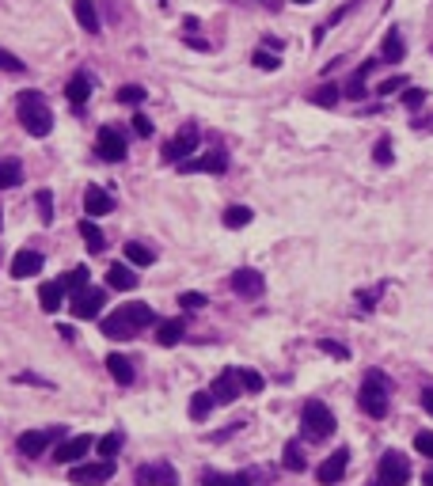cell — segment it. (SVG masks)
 <instances>
[{"label": "cell", "instance_id": "cell-1", "mask_svg": "<svg viewBox=\"0 0 433 486\" xmlns=\"http://www.w3.org/2000/svg\"><path fill=\"white\" fill-rule=\"evenodd\" d=\"M15 115H19L23 129H27L31 137H46L53 129V110H50V103L42 99V92H19Z\"/></svg>", "mask_w": 433, "mask_h": 486}, {"label": "cell", "instance_id": "cell-2", "mask_svg": "<svg viewBox=\"0 0 433 486\" xmlns=\"http://www.w3.org/2000/svg\"><path fill=\"white\" fill-rule=\"evenodd\" d=\"M300 433L308 437V441H327V437L334 433V414H331V407H327L323 399H308V403H304Z\"/></svg>", "mask_w": 433, "mask_h": 486}, {"label": "cell", "instance_id": "cell-3", "mask_svg": "<svg viewBox=\"0 0 433 486\" xmlns=\"http://www.w3.org/2000/svg\"><path fill=\"white\" fill-rule=\"evenodd\" d=\"M357 403H361V410H365L368 418H384L388 414V380H384L380 372H368L365 384H361Z\"/></svg>", "mask_w": 433, "mask_h": 486}, {"label": "cell", "instance_id": "cell-4", "mask_svg": "<svg viewBox=\"0 0 433 486\" xmlns=\"http://www.w3.org/2000/svg\"><path fill=\"white\" fill-rule=\"evenodd\" d=\"M411 479V464H407L403 452H384L380 467H376V483L380 486H407Z\"/></svg>", "mask_w": 433, "mask_h": 486}, {"label": "cell", "instance_id": "cell-5", "mask_svg": "<svg viewBox=\"0 0 433 486\" xmlns=\"http://www.w3.org/2000/svg\"><path fill=\"white\" fill-rule=\"evenodd\" d=\"M194 149H198V126H194V122H187V126H182L179 133L164 144V160H167V164H187Z\"/></svg>", "mask_w": 433, "mask_h": 486}, {"label": "cell", "instance_id": "cell-6", "mask_svg": "<svg viewBox=\"0 0 433 486\" xmlns=\"http://www.w3.org/2000/svg\"><path fill=\"white\" fill-rule=\"evenodd\" d=\"M72 486H103L114 479V460H99V464H72Z\"/></svg>", "mask_w": 433, "mask_h": 486}, {"label": "cell", "instance_id": "cell-7", "mask_svg": "<svg viewBox=\"0 0 433 486\" xmlns=\"http://www.w3.org/2000/svg\"><path fill=\"white\" fill-rule=\"evenodd\" d=\"M133 483L137 486H179V471H175L167 460H156V464H144L133 471Z\"/></svg>", "mask_w": 433, "mask_h": 486}, {"label": "cell", "instance_id": "cell-8", "mask_svg": "<svg viewBox=\"0 0 433 486\" xmlns=\"http://www.w3.org/2000/svg\"><path fill=\"white\" fill-rule=\"evenodd\" d=\"M210 395H213L216 407H228V403H236L239 395H244V384H239V369H224L221 376L213 380Z\"/></svg>", "mask_w": 433, "mask_h": 486}, {"label": "cell", "instance_id": "cell-9", "mask_svg": "<svg viewBox=\"0 0 433 486\" xmlns=\"http://www.w3.org/2000/svg\"><path fill=\"white\" fill-rule=\"evenodd\" d=\"M53 437H61V429H23L19 437H15V449L23 452V456H42L46 449H50Z\"/></svg>", "mask_w": 433, "mask_h": 486}, {"label": "cell", "instance_id": "cell-10", "mask_svg": "<svg viewBox=\"0 0 433 486\" xmlns=\"http://www.w3.org/2000/svg\"><path fill=\"white\" fill-rule=\"evenodd\" d=\"M95 152H99V160H107V164H118V160H126V137L118 133V129H99V137H95Z\"/></svg>", "mask_w": 433, "mask_h": 486}, {"label": "cell", "instance_id": "cell-11", "mask_svg": "<svg viewBox=\"0 0 433 486\" xmlns=\"http://www.w3.org/2000/svg\"><path fill=\"white\" fill-rule=\"evenodd\" d=\"M103 304H107V293L103 289H84V293H76L72 296V315L76 319H95V315L103 312Z\"/></svg>", "mask_w": 433, "mask_h": 486}, {"label": "cell", "instance_id": "cell-12", "mask_svg": "<svg viewBox=\"0 0 433 486\" xmlns=\"http://www.w3.org/2000/svg\"><path fill=\"white\" fill-rule=\"evenodd\" d=\"M346 467H350V452H346V449H339L334 456H327L323 464L316 467V479L323 483V486H334V483L342 479V475H346Z\"/></svg>", "mask_w": 433, "mask_h": 486}, {"label": "cell", "instance_id": "cell-13", "mask_svg": "<svg viewBox=\"0 0 433 486\" xmlns=\"http://www.w3.org/2000/svg\"><path fill=\"white\" fill-rule=\"evenodd\" d=\"M224 167H228V152L213 149V152H205V156H190L187 164H179V171H210V175H221Z\"/></svg>", "mask_w": 433, "mask_h": 486}, {"label": "cell", "instance_id": "cell-14", "mask_svg": "<svg viewBox=\"0 0 433 486\" xmlns=\"http://www.w3.org/2000/svg\"><path fill=\"white\" fill-rule=\"evenodd\" d=\"M232 289H236L239 296H262V289H266V281H262V274L259 270H251V266H244V270H236L232 274Z\"/></svg>", "mask_w": 433, "mask_h": 486}, {"label": "cell", "instance_id": "cell-15", "mask_svg": "<svg viewBox=\"0 0 433 486\" xmlns=\"http://www.w3.org/2000/svg\"><path fill=\"white\" fill-rule=\"evenodd\" d=\"M92 437H65V441L58 444V449H53V460H58V464H80V456H84L87 449H92Z\"/></svg>", "mask_w": 433, "mask_h": 486}, {"label": "cell", "instance_id": "cell-16", "mask_svg": "<svg viewBox=\"0 0 433 486\" xmlns=\"http://www.w3.org/2000/svg\"><path fill=\"white\" fill-rule=\"evenodd\" d=\"M137 330L141 327L130 319V312H126V308H118L114 315H107V319H103V335H107V338H133Z\"/></svg>", "mask_w": 433, "mask_h": 486}, {"label": "cell", "instance_id": "cell-17", "mask_svg": "<svg viewBox=\"0 0 433 486\" xmlns=\"http://www.w3.org/2000/svg\"><path fill=\"white\" fill-rule=\"evenodd\" d=\"M110 209H114V198H110V194H103L99 186H87V194H84V213L92 217H107Z\"/></svg>", "mask_w": 433, "mask_h": 486}, {"label": "cell", "instance_id": "cell-18", "mask_svg": "<svg viewBox=\"0 0 433 486\" xmlns=\"http://www.w3.org/2000/svg\"><path fill=\"white\" fill-rule=\"evenodd\" d=\"M31 274H42V255L27 247L12 258V278H31Z\"/></svg>", "mask_w": 433, "mask_h": 486}, {"label": "cell", "instance_id": "cell-19", "mask_svg": "<svg viewBox=\"0 0 433 486\" xmlns=\"http://www.w3.org/2000/svg\"><path fill=\"white\" fill-rule=\"evenodd\" d=\"M72 15H76V23L87 35H99V12H95L92 0H72Z\"/></svg>", "mask_w": 433, "mask_h": 486}, {"label": "cell", "instance_id": "cell-20", "mask_svg": "<svg viewBox=\"0 0 433 486\" xmlns=\"http://www.w3.org/2000/svg\"><path fill=\"white\" fill-rule=\"evenodd\" d=\"M38 304H42V312H58V308L65 304V285H61V281H46V285L38 289Z\"/></svg>", "mask_w": 433, "mask_h": 486}, {"label": "cell", "instance_id": "cell-21", "mask_svg": "<svg viewBox=\"0 0 433 486\" xmlns=\"http://www.w3.org/2000/svg\"><path fill=\"white\" fill-rule=\"evenodd\" d=\"M182 330H187V323H182V319H164V323H156V342L160 346H179L182 342Z\"/></svg>", "mask_w": 433, "mask_h": 486}, {"label": "cell", "instance_id": "cell-22", "mask_svg": "<svg viewBox=\"0 0 433 486\" xmlns=\"http://www.w3.org/2000/svg\"><path fill=\"white\" fill-rule=\"evenodd\" d=\"M65 95H69V103H72V107H84V103H87V95H92V80H87L84 72H76V76H72L69 84H65Z\"/></svg>", "mask_w": 433, "mask_h": 486}, {"label": "cell", "instance_id": "cell-23", "mask_svg": "<svg viewBox=\"0 0 433 486\" xmlns=\"http://www.w3.org/2000/svg\"><path fill=\"white\" fill-rule=\"evenodd\" d=\"M23 183V164L15 156L0 160V190H12V186Z\"/></svg>", "mask_w": 433, "mask_h": 486}, {"label": "cell", "instance_id": "cell-24", "mask_svg": "<svg viewBox=\"0 0 433 486\" xmlns=\"http://www.w3.org/2000/svg\"><path fill=\"white\" fill-rule=\"evenodd\" d=\"M107 372L118 380V384H133V361L122 358V353H110L107 358Z\"/></svg>", "mask_w": 433, "mask_h": 486}, {"label": "cell", "instance_id": "cell-25", "mask_svg": "<svg viewBox=\"0 0 433 486\" xmlns=\"http://www.w3.org/2000/svg\"><path fill=\"white\" fill-rule=\"evenodd\" d=\"M80 236H84V243H87V251L92 255H103V247H107V240H103V232H99V224L87 217V221H80Z\"/></svg>", "mask_w": 433, "mask_h": 486}, {"label": "cell", "instance_id": "cell-26", "mask_svg": "<svg viewBox=\"0 0 433 486\" xmlns=\"http://www.w3.org/2000/svg\"><path fill=\"white\" fill-rule=\"evenodd\" d=\"M407 46H403V35L399 31H388L384 35V46H380V61H403Z\"/></svg>", "mask_w": 433, "mask_h": 486}, {"label": "cell", "instance_id": "cell-27", "mask_svg": "<svg viewBox=\"0 0 433 486\" xmlns=\"http://www.w3.org/2000/svg\"><path fill=\"white\" fill-rule=\"evenodd\" d=\"M107 281H110V289H133L137 285V274H133L126 262H114L107 270Z\"/></svg>", "mask_w": 433, "mask_h": 486}, {"label": "cell", "instance_id": "cell-28", "mask_svg": "<svg viewBox=\"0 0 433 486\" xmlns=\"http://www.w3.org/2000/svg\"><path fill=\"white\" fill-rule=\"evenodd\" d=\"M61 285H65V293H84L87 289V266H72L69 274H61Z\"/></svg>", "mask_w": 433, "mask_h": 486}, {"label": "cell", "instance_id": "cell-29", "mask_svg": "<svg viewBox=\"0 0 433 486\" xmlns=\"http://www.w3.org/2000/svg\"><path fill=\"white\" fill-rule=\"evenodd\" d=\"M126 258H130L133 266H152V262H156V251L144 247V243H137V240H130V243H126Z\"/></svg>", "mask_w": 433, "mask_h": 486}, {"label": "cell", "instance_id": "cell-30", "mask_svg": "<svg viewBox=\"0 0 433 486\" xmlns=\"http://www.w3.org/2000/svg\"><path fill=\"white\" fill-rule=\"evenodd\" d=\"M213 407H216V403H213L210 392H194V399H190V418H194V422H205Z\"/></svg>", "mask_w": 433, "mask_h": 486}, {"label": "cell", "instance_id": "cell-31", "mask_svg": "<svg viewBox=\"0 0 433 486\" xmlns=\"http://www.w3.org/2000/svg\"><path fill=\"white\" fill-rule=\"evenodd\" d=\"M251 209L247 206H228L224 209V228H247V224H251Z\"/></svg>", "mask_w": 433, "mask_h": 486}, {"label": "cell", "instance_id": "cell-32", "mask_svg": "<svg viewBox=\"0 0 433 486\" xmlns=\"http://www.w3.org/2000/svg\"><path fill=\"white\" fill-rule=\"evenodd\" d=\"M339 95H342V87H334V84H319L316 92L308 95V99L316 103V107H334V103H339Z\"/></svg>", "mask_w": 433, "mask_h": 486}, {"label": "cell", "instance_id": "cell-33", "mask_svg": "<svg viewBox=\"0 0 433 486\" xmlns=\"http://www.w3.org/2000/svg\"><path fill=\"white\" fill-rule=\"evenodd\" d=\"M282 464L289 471H304V456H300V441H289L285 452H282Z\"/></svg>", "mask_w": 433, "mask_h": 486}, {"label": "cell", "instance_id": "cell-34", "mask_svg": "<svg viewBox=\"0 0 433 486\" xmlns=\"http://www.w3.org/2000/svg\"><path fill=\"white\" fill-rule=\"evenodd\" d=\"M122 308L130 312V319L137 323V327H152V323H156V315H152L148 304H122Z\"/></svg>", "mask_w": 433, "mask_h": 486}, {"label": "cell", "instance_id": "cell-35", "mask_svg": "<svg viewBox=\"0 0 433 486\" xmlns=\"http://www.w3.org/2000/svg\"><path fill=\"white\" fill-rule=\"evenodd\" d=\"M239 384H244V392L259 395L262 387H266V380H262V372H255V369H239Z\"/></svg>", "mask_w": 433, "mask_h": 486}, {"label": "cell", "instance_id": "cell-36", "mask_svg": "<svg viewBox=\"0 0 433 486\" xmlns=\"http://www.w3.org/2000/svg\"><path fill=\"white\" fill-rule=\"evenodd\" d=\"M205 486H247V475H216V471H205Z\"/></svg>", "mask_w": 433, "mask_h": 486}, {"label": "cell", "instance_id": "cell-37", "mask_svg": "<svg viewBox=\"0 0 433 486\" xmlns=\"http://www.w3.org/2000/svg\"><path fill=\"white\" fill-rule=\"evenodd\" d=\"M95 449H99V456H114L118 449H122V433H107V437H99V441H95Z\"/></svg>", "mask_w": 433, "mask_h": 486}, {"label": "cell", "instance_id": "cell-38", "mask_svg": "<svg viewBox=\"0 0 433 486\" xmlns=\"http://www.w3.org/2000/svg\"><path fill=\"white\" fill-rule=\"evenodd\" d=\"M35 206H38V217H42V224H50V221H53V194H50V190H38Z\"/></svg>", "mask_w": 433, "mask_h": 486}, {"label": "cell", "instance_id": "cell-39", "mask_svg": "<svg viewBox=\"0 0 433 486\" xmlns=\"http://www.w3.org/2000/svg\"><path fill=\"white\" fill-rule=\"evenodd\" d=\"M141 99H144V87L141 84H122V87H118V103H133V107H137Z\"/></svg>", "mask_w": 433, "mask_h": 486}, {"label": "cell", "instance_id": "cell-40", "mask_svg": "<svg viewBox=\"0 0 433 486\" xmlns=\"http://www.w3.org/2000/svg\"><path fill=\"white\" fill-rule=\"evenodd\" d=\"M373 160H376L380 167H388V164H391V141H388V137H380V141H376V149H373Z\"/></svg>", "mask_w": 433, "mask_h": 486}, {"label": "cell", "instance_id": "cell-41", "mask_svg": "<svg viewBox=\"0 0 433 486\" xmlns=\"http://www.w3.org/2000/svg\"><path fill=\"white\" fill-rule=\"evenodd\" d=\"M319 350L331 353V358H339V361H346V358H350L346 346H342V342H331V338H319Z\"/></svg>", "mask_w": 433, "mask_h": 486}, {"label": "cell", "instance_id": "cell-42", "mask_svg": "<svg viewBox=\"0 0 433 486\" xmlns=\"http://www.w3.org/2000/svg\"><path fill=\"white\" fill-rule=\"evenodd\" d=\"M27 65H23L15 53H8V50H0V72H23Z\"/></svg>", "mask_w": 433, "mask_h": 486}, {"label": "cell", "instance_id": "cell-43", "mask_svg": "<svg viewBox=\"0 0 433 486\" xmlns=\"http://www.w3.org/2000/svg\"><path fill=\"white\" fill-rule=\"evenodd\" d=\"M251 61L259 65V69H266V72H274L278 65H282V61L274 58V53H266V50H255V58H251Z\"/></svg>", "mask_w": 433, "mask_h": 486}, {"label": "cell", "instance_id": "cell-44", "mask_svg": "<svg viewBox=\"0 0 433 486\" xmlns=\"http://www.w3.org/2000/svg\"><path fill=\"white\" fill-rule=\"evenodd\" d=\"M414 449H418L422 456H433V433H430V429H422V433L414 437Z\"/></svg>", "mask_w": 433, "mask_h": 486}, {"label": "cell", "instance_id": "cell-45", "mask_svg": "<svg viewBox=\"0 0 433 486\" xmlns=\"http://www.w3.org/2000/svg\"><path fill=\"white\" fill-rule=\"evenodd\" d=\"M403 103H407V110H418L422 103H426V92H422V87H411V92L403 95Z\"/></svg>", "mask_w": 433, "mask_h": 486}, {"label": "cell", "instance_id": "cell-46", "mask_svg": "<svg viewBox=\"0 0 433 486\" xmlns=\"http://www.w3.org/2000/svg\"><path fill=\"white\" fill-rule=\"evenodd\" d=\"M403 84H407L403 76H391V80H384V84L376 87V92H380V95H396V92H399V87H403Z\"/></svg>", "mask_w": 433, "mask_h": 486}, {"label": "cell", "instance_id": "cell-47", "mask_svg": "<svg viewBox=\"0 0 433 486\" xmlns=\"http://www.w3.org/2000/svg\"><path fill=\"white\" fill-rule=\"evenodd\" d=\"M179 304H182V308H205V296H202V293H182Z\"/></svg>", "mask_w": 433, "mask_h": 486}, {"label": "cell", "instance_id": "cell-48", "mask_svg": "<svg viewBox=\"0 0 433 486\" xmlns=\"http://www.w3.org/2000/svg\"><path fill=\"white\" fill-rule=\"evenodd\" d=\"M133 129H137L141 137H152V122L144 118V115H133Z\"/></svg>", "mask_w": 433, "mask_h": 486}, {"label": "cell", "instance_id": "cell-49", "mask_svg": "<svg viewBox=\"0 0 433 486\" xmlns=\"http://www.w3.org/2000/svg\"><path fill=\"white\" fill-rule=\"evenodd\" d=\"M422 407H426V414H433V387L422 392Z\"/></svg>", "mask_w": 433, "mask_h": 486}, {"label": "cell", "instance_id": "cell-50", "mask_svg": "<svg viewBox=\"0 0 433 486\" xmlns=\"http://www.w3.org/2000/svg\"><path fill=\"white\" fill-rule=\"evenodd\" d=\"M58 335H61V338H69V342H72V338H76V330H72L69 323H65V327H58Z\"/></svg>", "mask_w": 433, "mask_h": 486}, {"label": "cell", "instance_id": "cell-51", "mask_svg": "<svg viewBox=\"0 0 433 486\" xmlns=\"http://www.w3.org/2000/svg\"><path fill=\"white\" fill-rule=\"evenodd\" d=\"M422 483H426V486H433V467H426V475H422Z\"/></svg>", "mask_w": 433, "mask_h": 486}, {"label": "cell", "instance_id": "cell-52", "mask_svg": "<svg viewBox=\"0 0 433 486\" xmlns=\"http://www.w3.org/2000/svg\"><path fill=\"white\" fill-rule=\"evenodd\" d=\"M296 4H312V0H296Z\"/></svg>", "mask_w": 433, "mask_h": 486}, {"label": "cell", "instance_id": "cell-53", "mask_svg": "<svg viewBox=\"0 0 433 486\" xmlns=\"http://www.w3.org/2000/svg\"><path fill=\"white\" fill-rule=\"evenodd\" d=\"M0 224H4V217H0Z\"/></svg>", "mask_w": 433, "mask_h": 486}, {"label": "cell", "instance_id": "cell-54", "mask_svg": "<svg viewBox=\"0 0 433 486\" xmlns=\"http://www.w3.org/2000/svg\"><path fill=\"white\" fill-rule=\"evenodd\" d=\"M373 486H380V483H373Z\"/></svg>", "mask_w": 433, "mask_h": 486}]
</instances>
